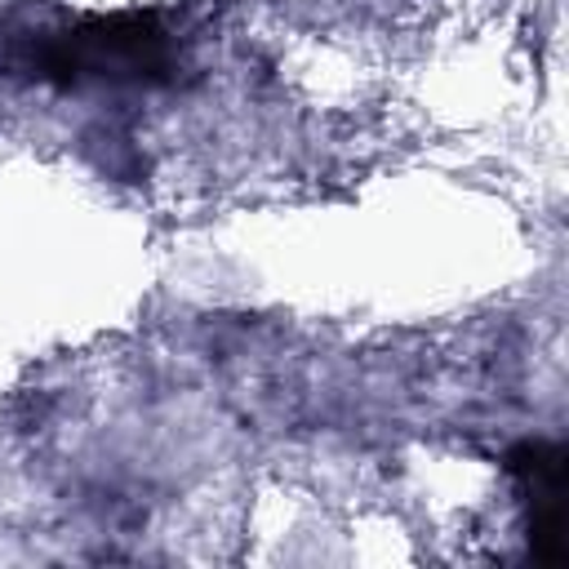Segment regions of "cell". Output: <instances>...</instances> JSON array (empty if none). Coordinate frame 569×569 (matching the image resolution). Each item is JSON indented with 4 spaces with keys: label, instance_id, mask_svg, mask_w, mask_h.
<instances>
[{
    "label": "cell",
    "instance_id": "cell-2",
    "mask_svg": "<svg viewBox=\"0 0 569 569\" xmlns=\"http://www.w3.org/2000/svg\"><path fill=\"white\" fill-rule=\"evenodd\" d=\"M529 547L542 560H569V458L556 440H529L507 458Z\"/></svg>",
    "mask_w": 569,
    "mask_h": 569
},
{
    "label": "cell",
    "instance_id": "cell-1",
    "mask_svg": "<svg viewBox=\"0 0 569 569\" xmlns=\"http://www.w3.org/2000/svg\"><path fill=\"white\" fill-rule=\"evenodd\" d=\"M169 31L147 13L84 18L44 31L31 53L36 76L58 84H151L169 71Z\"/></svg>",
    "mask_w": 569,
    "mask_h": 569
}]
</instances>
